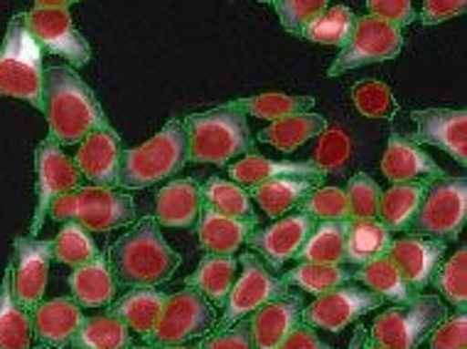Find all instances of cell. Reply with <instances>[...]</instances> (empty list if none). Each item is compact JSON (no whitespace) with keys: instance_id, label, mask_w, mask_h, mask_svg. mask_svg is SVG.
<instances>
[{"instance_id":"obj_46","label":"cell","mask_w":467,"mask_h":349,"mask_svg":"<svg viewBox=\"0 0 467 349\" xmlns=\"http://www.w3.org/2000/svg\"><path fill=\"white\" fill-rule=\"evenodd\" d=\"M300 214L313 217L315 221H347L349 207H347L345 190L339 187H317L298 204Z\"/></svg>"},{"instance_id":"obj_19","label":"cell","mask_w":467,"mask_h":349,"mask_svg":"<svg viewBox=\"0 0 467 349\" xmlns=\"http://www.w3.org/2000/svg\"><path fill=\"white\" fill-rule=\"evenodd\" d=\"M389 259L401 273L413 291H423L433 281L435 271L445 261V241L438 239H420V236H403L396 239L389 249Z\"/></svg>"},{"instance_id":"obj_4","label":"cell","mask_w":467,"mask_h":349,"mask_svg":"<svg viewBox=\"0 0 467 349\" xmlns=\"http://www.w3.org/2000/svg\"><path fill=\"white\" fill-rule=\"evenodd\" d=\"M190 163L185 123L170 118L153 139L138 148L123 150L119 160V187L143 190L161 180L175 178Z\"/></svg>"},{"instance_id":"obj_13","label":"cell","mask_w":467,"mask_h":349,"mask_svg":"<svg viewBox=\"0 0 467 349\" xmlns=\"http://www.w3.org/2000/svg\"><path fill=\"white\" fill-rule=\"evenodd\" d=\"M381 305H384V298H379L377 293L339 285L335 291L315 295V301L303 308V325L337 334L352 325L357 317L374 313Z\"/></svg>"},{"instance_id":"obj_11","label":"cell","mask_w":467,"mask_h":349,"mask_svg":"<svg viewBox=\"0 0 467 349\" xmlns=\"http://www.w3.org/2000/svg\"><path fill=\"white\" fill-rule=\"evenodd\" d=\"M81 172L74 165L69 155L57 146L55 140L45 139L35 148V214L30 221V236L37 239V234L45 227L49 204L57 197L79 190Z\"/></svg>"},{"instance_id":"obj_42","label":"cell","mask_w":467,"mask_h":349,"mask_svg":"<svg viewBox=\"0 0 467 349\" xmlns=\"http://www.w3.org/2000/svg\"><path fill=\"white\" fill-rule=\"evenodd\" d=\"M433 283L445 301L458 313L467 310V249H458L451 259H445L435 271Z\"/></svg>"},{"instance_id":"obj_31","label":"cell","mask_w":467,"mask_h":349,"mask_svg":"<svg viewBox=\"0 0 467 349\" xmlns=\"http://www.w3.org/2000/svg\"><path fill=\"white\" fill-rule=\"evenodd\" d=\"M394 236L379 220H347V263L362 268L389 256Z\"/></svg>"},{"instance_id":"obj_33","label":"cell","mask_w":467,"mask_h":349,"mask_svg":"<svg viewBox=\"0 0 467 349\" xmlns=\"http://www.w3.org/2000/svg\"><path fill=\"white\" fill-rule=\"evenodd\" d=\"M327 128V118L320 114H298L285 116L281 121H274L268 128L258 130L256 140L274 146L275 150L293 153L296 148L306 146L307 140L320 136Z\"/></svg>"},{"instance_id":"obj_27","label":"cell","mask_w":467,"mask_h":349,"mask_svg":"<svg viewBox=\"0 0 467 349\" xmlns=\"http://www.w3.org/2000/svg\"><path fill=\"white\" fill-rule=\"evenodd\" d=\"M69 291H72L74 301L79 303V308L111 305V301L116 298V278L106 261V253H99L89 263L74 268L69 276Z\"/></svg>"},{"instance_id":"obj_8","label":"cell","mask_w":467,"mask_h":349,"mask_svg":"<svg viewBox=\"0 0 467 349\" xmlns=\"http://www.w3.org/2000/svg\"><path fill=\"white\" fill-rule=\"evenodd\" d=\"M69 8H72L69 0L35 3L33 8L23 13L25 27L40 45L42 52L59 55L74 67H87L91 62V47L89 42L84 40V35L74 27Z\"/></svg>"},{"instance_id":"obj_23","label":"cell","mask_w":467,"mask_h":349,"mask_svg":"<svg viewBox=\"0 0 467 349\" xmlns=\"http://www.w3.org/2000/svg\"><path fill=\"white\" fill-rule=\"evenodd\" d=\"M202 214V190L190 178L172 180L155 195L158 227L192 229Z\"/></svg>"},{"instance_id":"obj_5","label":"cell","mask_w":467,"mask_h":349,"mask_svg":"<svg viewBox=\"0 0 467 349\" xmlns=\"http://www.w3.org/2000/svg\"><path fill=\"white\" fill-rule=\"evenodd\" d=\"M42 47L25 27L23 13L13 15L0 45V97L20 98L42 111L45 67Z\"/></svg>"},{"instance_id":"obj_22","label":"cell","mask_w":467,"mask_h":349,"mask_svg":"<svg viewBox=\"0 0 467 349\" xmlns=\"http://www.w3.org/2000/svg\"><path fill=\"white\" fill-rule=\"evenodd\" d=\"M84 323L79 303L69 298H55V301L40 303L33 313V337L37 344L49 349L72 347L79 327Z\"/></svg>"},{"instance_id":"obj_12","label":"cell","mask_w":467,"mask_h":349,"mask_svg":"<svg viewBox=\"0 0 467 349\" xmlns=\"http://www.w3.org/2000/svg\"><path fill=\"white\" fill-rule=\"evenodd\" d=\"M403 47V33L399 27L381 23L379 17L364 15L357 17L355 33L349 37L345 47L327 69V77H339L349 69L377 65V62H389L399 57Z\"/></svg>"},{"instance_id":"obj_16","label":"cell","mask_w":467,"mask_h":349,"mask_svg":"<svg viewBox=\"0 0 467 349\" xmlns=\"http://www.w3.org/2000/svg\"><path fill=\"white\" fill-rule=\"evenodd\" d=\"M315 224L317 221L313 217L300 214V211L285 214L281 220H275L271 227L254 229L249 239H246V244L271 271H278L285 261L298 256V251L307 241V236L313 234Z\"/></svg>"},{"instance_id":"obj_52","label":"cell","mask_w":467,"mask_h":349,"mask_svg":"<svg viewBox=\"0 0 467 349\" xmlns=\"http://www.w3.org/2000/svg\"><path fill=\"white\" fill-rule=\"evenodd\" d=\"M278 349H332L330 344H325L317 334H315L313 327L298 325L293 333L281 342Z\"/></svg>"},{"instance_id":"obj_1","label":"cell","mask_w":467,"mask_h":349,"mask_svg":"<svg viewBox=\"0 0 467 349\" xmlns=\"http://www.w3.org/2000/svg\"><path fill=\"white\" fill-rule=\"evenodd\" d=\"M42 114L47 116V139L55 140L59 148L79 146L89 133L109 126L97 94L69 67L45 69Z\"/></svg>"},{"instance_id":"obj_38","label":"cell","mask_w":467,"mask_h":349,"mask_svg":"<svg viewBox=\"0 0 467 349\" xmlns=\"http://www.w3.org/2000/svg\"><path fill=\"white\" fill-rule=\"evenodd\" d=\"M74 349H130L133 347V333L123 320L111 313L84 317L79 334L72 344Z\"/></svg>"},{"instance_id":"obj_3","label":"cell","mask_w":467,"mask_h":349,"mask_svg":"<svg viewBox=\"0 0 467 349\" xmlns=\"http://www.w3.org/2000/svg\"><path fill=\"white\" fill-rule=\"evenodd\" d=\"M187 150L192 163L226 165L234 158L256 153V140L251 136L246 116L229 106L185 116Z\"/></svg>"},{"instance_id":"obj_34","label":"cell","mask_w":467,"mask_h":349,"mask_svg":"<svg viewBox=\"0 0 467 349\" xmlns=\"http://www.w3.org/2000/svg\"><path fill=\"white\" fill-rule=\"evenodd\" d=\"M300 263H325V266H345L347 263V221H320L313 234L298 251Z\"/></svg>"},{"instance_id":"obj_6","label":"cell","mask_w":467,"mask_h":349,"mask_svg":"<svg viewBox=\"0 0 467 349\" xmlns=\"http://www.w3.org/2000/svg\"><path fill=\"white\" fill-rule=\"evenodd\" d=\"M448 315L451 313L438 295H419L409 305L379 313L367 337L381 349H419Z\"/></svg>"},{"instance_id":"obj_2","label":"cell","mask_w":467,"mask_h":349,"mask_svg":"<svg viewBox=\"0 0 467 349\" xmlns=\"http://www.w3.org/2000/svg\"><path fill=\"white\" fill-rule=\"evenodd\" d=\"M106 261L111 266L116 285L158 288L161 283H168L178 271L180 253L170 249L158 221L153 217H145L129 234L113 241Z\"/></svg>"},{"instance_id":"obj_26","label":"cell","mask_w":467,"mask_h":349,"mask_svg":"<svg viewBox=\"0 0 467 349\" xmlns=\"http://www.w3.org/2000/svg\"><path fill=\"white\" fill-rule=\"evenodd\" d=\"M254 224L246 221L229 220L217 211L202 207L200 220H197V239L200 246L212 256H236V251L246 244V239L254 231Z\"/></svg>"},{"instance_id":"obj_7","label":"cell","mask_w":467,"mask_h":349,"mask_svg":"<svg viewBox=\"0 0 467 349\" xmlns=\"http://www.w3.org/2000/svg\"><path fill=\"white\" fill-rule=\"evenodd\" d=\"M467 220V180L443 178L426 187L419 210L409 224V234L420 239L451 241L458 239Z\"/></svg>"},{"instance_id":"obj_15","label":"cell","mask_w":467,"mask_h":349,"mask_svg":"<svg viewBox=\"0 0 467 349\" xmlns=\"http://www.w3.org/2000/svg\"><path fill=\"white\" fill-rule=\"evenodd\" d=\"M74 221L87 231H113L136 221V202L111 187L87 185L74 190Z\"/></svg>"},{"instance_id":"obj_48","label":"cell","mask_w":467,"mask_h":349,"mask_svg":"<svg viewBox=\"0 0 467 349\" xmlns=\"http://www.w3.org/2000/svg\"><path fill=\"white\" fill-rule=\"evenodd\" d=\"M367 10H369L371 17H379L381 23L399 27V30L411 25L419 17L411 0H369Z\"/></svg>"},{"instance_id":"obj_53","label":"cell","mask_w":467,"mask_h":349,"mask_svg":"<svg viewBox=\"0 0 467 349\" xmlns=\"http://www.w3.org/2000/svg\"><path fill=\"white\" fill-rule=\"evenodd\" d=\"M364 340H367V327L357 325L355 334H352V340H349V349H362Z\"/></svg>"},{"instance_id":"obj_29","label":"cell","mask_w":467,"mask_h":349,"mask_svg":"<svg viewBox=\"0 0 467 349\" xmlns=\"http://www.w3.org/2000/svg\"><path fill=\"white\" fill-rule=\"evenodd\" d=\"M33 313L13 298V266L0 278V349H33Z\"/></svg>"},{"instance_id":"obj_25","label":"cell","mask_w":467,"mask_h":349,"mask_svg":"<svg viewBox=\"0 0 467 349\" xmlns=\"http://www.w3.org/2000/svg\"><path fill=\"white\" fill-rule=\"evenodd\" d=\"M170 293H162L158 288H130L126 295H121L119 301L111 303L106 313H111L119 320L126 323L130 333H136L138 337H143V342L153 334L161 313L168 303Z\"/></svg>"},{"instance_id":"obj_30","label":"cell","mask_w":467,"mask_h":349,"mask_svg":"<svg viewBox=\"0 0 467 349\" xmlns=\"http://www.w3.org/2000/svg\"><path fill=\"white\" fill-rule=\"evenodd\" d=\"M236 266H239L236 256H212V253H207L200 261L197 271L187 276L185 288L202 293L214 308H224L234 281H236Z\"/></svg>"},{"instance_id":"obj_35","label":"cell","mask_w":467,"mask_h":349,"mask_svg":"<svg viewBox=\"0 0 467 349\" xmlns=\"http://www.w3.org/2000/svg\"><path fill=\"white\" fill-rule=\"evenodd\" d=\"M355 281H362L371 293H377L379 298L391 301L394 305H409L420 295L403 281L389 256L371 261L362 268H355Z\"/></svg>"},{"instance_id":"obj_43","label":"cell","mask_w":467,"mask_h":349,"mask_svg":"<svg viewBox=\"0 0 467 349\" xmlns=\"http://www.w3.org/2000/svg\"><path fill=\"white\" fill-rule=\"evenodd\" d=\"M349 155H352V139L347 136V130L337 128V126H327L320 133L313 158L307 163L313 165L323 178H327L332 172H339L345 168Z\"/></svg>"},{"instance_id":"obj_45","label":"cell","mask_w":467,"mask_h":349,"mask_svg":"<svg viewBox=\"0 0 467 349\" xmlns=\"http://www.w3.org/2000/svg\"><path fill=\"white\" fill-rule=\"evenodd\" d=\"M266 5L275 10L285 33L303 37L307 27L323 15L330 3L327 0H271Z\"/></svg>"},{"instance_id":"obj_51","label":"cell","mask_w":467,"mask_h":349,"mask_svg":"<svg viewBox=\"0 0 467 349\" xmlns=\"http://www.w3.org/2000/svg\"><path fill=\"white\" fill-rule=\"evenodd\" d=\"M467 10L465 0H428L423 3V8H420L419 20L423 25H441L445 20H452V17L462 15Z\"/></svg>"},{"instance_id":"obj_44","label":"cell","mask_w":467,"mask_h":349,"mask_svg":"<svg viewBox=\"0 0 467 349\" xmlns=\"http://www.w3.org/2000/svg\"><path fill=\"white\" fill-rule=\"evenodd\" d=\"M349 98L357 111L367 118H391L399 111L394 91L377 79H364V82L355 84L349 91Z\"/></svg>"},{"instance_id":"obj_56","label":"cell","mask_w":467,"mask_h":349,"mask_svg":"<svg viewBox=\"0 0 467 349\" xmlns=\"http://www.w3.org/2000/svg\"><path fill=\"white\" fill-rule=\"evenodd\" d=\"M33 349H49V347H42V344H37V347H33Z\"/></svg>"},{"instance_id":"obj_9","label":"cell","mask_w":467,"mask_h":349,"mask_svg":"<svg viewBox=\"0 0 467 349\" xmlns=\"http://www.w3.org/2000/svg\"><path fill=\"white\" fill-rule=\"evenodd\" d=\"M239 266H242V273L234 281L229 301L224 305V315L214 325V333H222L226 327L236 325L239 320H246L249 315H254L266 303L293 293L290 285L281 276H275L274 271L258 259L254 251L242 253L239 256Z\"/></svg>"},{"instance_id":"obj_17","label":"cell","mask_w":467,"mask_h":349,"mask_svg":"<svg viewBox=\"0 0 467 349\" xmlns=\"http://www.w3.org/2000/svg\"><path fill=\"white\" fill-rule=\"evenodd\" d=\"M416 121V146H435L452 155L460 165H467V114L452 108H423L411 111Z\"/></svg>"},{"instance_id":"obj_20","label":"cell","mask_w":467,"mask_h":349,"mask_svg":"<svg viewBox=\"0 0 467 349\" xmlns=\"http://www.w3.org/2000/svg\"><path fill=\"white\" fill-rule=\"evenodd\" d=\"M381 172L391 185H409V182H435L443 180L445 170L433 158L420 150L411 139L394 133L387 143L381 158Z\"/></svg>"},{"instance_id":"obj_55","label":"cell","mask_w":467,"mask_h":349,"mask_svg":"<svg viewBox=\"0 0 467 349\" xmlns=\"http://www.w3.org/2000/svg\"><path fill=\"white\" fill-rule=\"evenodd\" d=\"M362 349H381V347H379V344H374V342H371L369 337H367V340H364V347Z\"/></svg>"},{"instance_id":"obj_36","label":"cell","mask_w":467,"mask_h":349,"mask_svg":"<svg viewBox=\"0 0 467 349\" xmlns=\"http://www.w3.org/2000/svg\"><path fill=\"white\" fill-rule=\"evenodd\" d=\"M224 106L242 111L244 116H256V118H266V121H281L285 116L310 114V108L315 106V97H296V94L268 91V94H256V97L234 98V101H226Z\"/></svg>"},{"instance_id":"obj_37","label":"cell","mask_w":467,"mask_h":349,"mask_svg":"<svg viewBox=\"0 0 467 349\" xmlns=\"http://www.w3.org/2000/svg\"><path fill=\"white\" fill-rule=\"evenodd\" d=\"M431 182H409V185H391L387 192H381L377 220L394 234L406 231L411 224L413 214L419 210L420 200L426 195V187Z\"/></svg>"},{"instance_id":"obj_49","label":"cell","mask_w":467,"mask_h":349,"mask_svg":"<svg viewBox=\"0 0 467 349\" xmlns=\"http://www.w3.org/2000/svg\"><path fill=\"white\" fill-rule=\"evenodd\" d=\"M431 349H467V315H448L431 333Z\"/></svg>"},{"instance_id":"obj_24","label":"cell","mask_w":467,"mask_h":349,"mask_svg":"<svg viewBox=\"0 0 467 349\" xmlns=\"http://www.w3.org/2000/svg\"><path fill=\"white\" fill-rule=\"evenodd\" d=\"M323 175H307V178H281L264 182V185L249 187L251 202H256L264 214L281 220L288 211L298 210V204L306 200L313 190L323 187Z\"/></svg>"},{"instance_id":"obj_47","label":"cell","mask_w":467,"mask_h":349,"mask_svg":"<svg viewBox=\"0 0 467 349\" xmlns=\"http://www.w3.org/2000/svg\"><path fill=\"white\" fill-rule=\"evenodd\" d=\"M381 187L374 182L367 172H357L347 182V207H349V220H377L379 202H381Z\"/></svg>"},{"instance_id":"obj_32","label":"cell","mask_w":467,"mask_h":349,"mask_svg":"<svg viewBox=\"0 0 467 349\" xmlns=\"http://www.w3.org/2000/svg\"><path fill=\"white\" fill-rule=\"evenodd\" d=\"M200 190L202 207L217 211L222 217H229V220H239L258 227L256 210H254V202H251L249 192L244 187H239L232 180L210 178L204 185H200Z\"/></svg>"},{"instance_id":"obj_21","label":"cell","mask_w":467,"mask_h":349,"mask_svg":"<svg viewBox=\"0 0 467 349\" xmlns=\"http://www.w3.org/2000/svg\"><path fill=\"white\" fill-rule=\"evenodd\" d=\"M303 295L288 293L283 298L266 303L249 315V330L254 349H278L281 342L288 337L298 325H303Z\"/></svg>"},{"instance_id":"obj_40","label":"cell","mask_w":467,"mask_h":349,"mask_svg":"<svg viewBox=\"0 0 467 349\" xmlns=\"http://www.w3.org/2000/svg\"><path fill=\"white\" fill-rule=\"evenodd\" d=\"M49 244H52V261H59L72 268L84 266L101 253L91 231H87L77 221H67Z\"/></svg>"},{"instance_id":"obj_39","label":"cell","mask_w":467,"mask_h":349,"mask_svg":"<svg viewBox=\"0 0 467 349\" xmlns=\"http://www.w3.org/2000/svg\"><path fill=\"white\" fill-rule=\"evenodd\" d=\"M283 281L290 288L313 293V295H323L327 291H335L339 285H347L355 281V268L347 266H325V263H298L290 268L288 273H283Z\"/></svg>"},{"instance_id":"obj_50","label":"cell","mask_w":467,"mask_h":349,"mask_svg":"<svg viewBox=\"0 0 467 349\" xmlns=\"http://www.w3.org/2000/svg\"><path fill=\"white\" fill-rule=\"evenodd\" d=\"M200 349H254V340H251L249 317L239 320L236 325L226 327L222 333H214L210 337H202Z\"/></svg>"},{"instance_id":"obj_10","label":"cell","mask_w":467,"mask_h":349,"mask_svg":"<svg viewBox=\"0 0 467 349\" xmlns=\"http://www.w3.org/2000/svg\"><path fill=\"white\" fill-rule=\"evenodd\" d=\"M214 325H217V308L202 293L182 288L180 293L168 295L161 320L145 344H185L212 333Z\"/></svg>"},{"instance_id":"obj_54","label":"cell","mask_w":467,"mask_h":349,"mask_svg":"<svg viewBox=\"0 0 467 349\" xmlns=\"http://www.w3.org/2000/svg\"><path fill=\"white\" fill-rule=\"evenodd\" d=\"M130 349H200V347H185V344H140V347H133Z\"/></svg>"},{"instance_id":"obj_28","label":"cell","mask_w":467,"mask_h":349,"mask_svg":"<svg viewBox=\"0 0 467 349\" xmlns=\"http://www.w3.org/2000/svg\"><path fill=\"white\" fill-rule=\"evenodd\" d=\"M307 175H320L310 163H300V160H268V158H261V153H251L242 160L229 168V178L232 182H236L244 190L249 187L264 185V182H271V180L281 178H307Z\"/></svg>"},{"instance_id":"obj_41","label":"cell","mask_w":467,"mask_h":349,"mask_svg":"<svg viewBox=\"0 0 467 349\" xmlns=\"http://www.w3.org/2000/svg\"><path fill=\"white\" fill-rule=\"evenodd\" d=\"M355 10L347 8V5H327L323 15L307 27L303 40L317 42V45H332V47L342 49L355 33Z\"/></svg>"},{"instance_id":"obj_14","label":"cell","mask_w":467,"mask_h":349,"mask_svg":"<svg viewBox=\"0 0 467 349\" xmlns=\"http://www.w3.org/2000/svg\"><path fill=\"white\" fill-rule=\"evenodd\" d=\"M49 263H52V244L33 239V236H17L13 241V298L20 308L35 313L47 291Z\"/></svg>"},{"instance_id":"obj_18","label":"cell","mask_w":467,"mask_h":349,"mask_svg":"<svg viewBox=\"0 0 467 349\" xmlns=\"http://www.w3.org/2000/svg\"><path fill=\"white\" fill-rule=\"evenodd\" d=\"M121 136L113 126L94 130L79 143V153L74 155V165L79 168L81 178H87L97 187H119V160H121Z\"/></svg>"}]
</instances>
